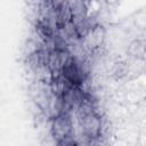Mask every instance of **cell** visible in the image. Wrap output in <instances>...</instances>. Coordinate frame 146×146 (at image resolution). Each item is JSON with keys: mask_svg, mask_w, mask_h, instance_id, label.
Segmentation results:
<instances>
[{"mask_svg": "<svg viewBox=\"0 0 146 146\" xmlns=\"http://www.w3.org/2000/svg\"><path fill=\"white\" fill-rule=\"evenodd\" d=\"M81 127L83 130V133L87 138H97L100 135L102 129V122L100 117L91 110L83 111L81 116Z\"/></svg>", "mask_w": 146, "mask_h": 146, "instance_id": "7a4b0ae2", "label": "cell"}, {"mask_svg": "<svg viewBox=\"0 0 146 146\" xmlns=\"http://www.w3.org/2000/svg\"><path fill=\"white\" fill-rule=\"evenodd\" d=\"M72 133V122L68 115L59 114L52 122V135L57 138V143L60 145L72 144L68 141Z\"/></svg>", "mask_w": 146, "mask_h": 146, "instance_id": "6da1fadb", "label": "cell"}]
</instances>
